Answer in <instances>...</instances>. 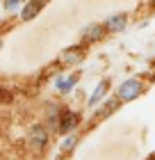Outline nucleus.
Instances as JSON below:
<instances>
[{"label":"nucleus","mask_w":155,"mask_h":160,"mask_svg":"<svg viewBox=\"0 0 155 160\" xmlns=\"http://www.w3.org/2000/svg\"><path fill=\"white\" fill-rule=\"evenodd\" d=\"M142 92H144V85L139 82V80H125V82L119 87L116 96H119V101H132V98H137Z\"/></svg>","instance_id":"obj_1"},{"label":"nucleus","mask_w":155,"mask_h":160,"mask_svg":"<svg viewBox=\"0 0 155 160\" xmlns=\"http://www.w3.org/2000/svg\"><path fill=\"white\" fill-rule=\"evenodd\" d=\"M78 121H80V117H78L75 112H64L57 128H60V133H69V130H73V128L78 126Z\"/></svg>","instance_id":"obj_2"},{"label":"nucleus","mask_w":155,"mask_h":160,"mask_svg":"<svg viewBox=\"0 0 155 160\" xmlns=\"http://www.w3.org/2000/svg\"><path fill=\"white\" fill-rule=\"evenodd\" d=\"M46 140H48V133H46L41 126H34V128L30 130V144H32V149H43Z\"/></svg>","instance_id":"obj_3"},{"label":"nucleus","mask_w":155,"mask_h":160,"mask_svg":"<svg viewBox=\"0 0 155 160\" xmlns=\"http://www.w3.org/2000/svg\"><path fill=\"white\" fill-rule=\"evenodd\" d=\"M123 28H125V16L123 14H114L112 18L105 21V30L107 32H119V30H123Z\"/></svg>","instance_id":"obj_4"},{"label":"nucleus","mask_w":155,"mask_h":160,"mask_svg":"<svg viewBox=\"0 0 155 160\" xmlns=\"http://www.w3.org/2000/svg\"><path fill=\"white\" fill-rule=\"evenodd\" d=\"M103 32H105V25L94 23V25H89V28L85 30V39H87V41H98V39L103 37Z\"/></svg>","instance_id":"obj_5"},{"label":"nucleus","mask_w":155,"mask_h":160,"mask_svg":"<svg viewBox=\"0 0 155 160\" xmlns=\"http://www.w3.org/2000/svg\"><path fill=\"white\" fill-rule=\"evenodd\" d=\"M41 7H43V2H27V5L23 7V21H30V18H34L36 14L41 12Z\"/></svg>","instance_id":"obj_6"},{"label":"nucleus","mask_w":155,"mask_h":160,"mask_svg":"<svg viewBox=\"0 0 155 160\" xmlns=\"http://www.w3.org/2000/svg\"><path fill=\"white\" fill-rule=\"evenodd\" d=\"M62 60L66 64H75V62L82 60V50H80V48H71V50H66V53L62 55Z\"/></svg>","instance_id":"obj_7"},{"label":"nucleus","mask_w":155,"mask_h":160,"mask_svg":"<svg viewBox=\"0 0 155 160\" xmlns=\"http://www.w3.org/2000/svg\"><path fill=\"white\" fill-rule=\"evenodd\" d=\"M105 92H107V82H98V87H96V92H94V96L89 98V103L96 105V103L103 98V94H105Z\"/></svg>","instance_id":"obj_8"},{"label":"nucleus","mask_w":155,"mask_h":160,"mask_svg":"<svg viewBox=\"0 0 155 160\" xmlns=\"http://www.w3.org/2000/svg\"><path fill=\"white\" fill-rule=\"evenodd\" d=\"M5 7H7V9H16V0H9V2H7Z\"/></svg>","instance_id":"obj_9"},{"label":"nucleus","mask_w":155,"mask_h":160,"mask_svg":"<svg viewBox=\"0 0 155 160\" xmlns=\"http://www.w3.org/2000/svg\"><path fill=\"white\" fill-rule=\"evenodd\" d=\"M0 94H2V89H0Z\"/></svg>","instance_id":"obj_10"}]
</instances>
